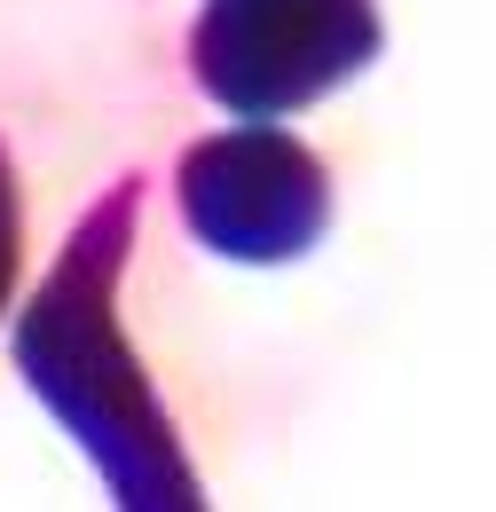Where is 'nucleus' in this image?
Masks as SVG:
<instances>
[{
	"label": "nucleus",
	"mask_w": 496,
	"mask_h": 512,
	"mask_svg": "<svg viewBox=\"0 0 496 512\" xmlns=\"http://www.w3.org/2000/svg\"><path fill=\"white\" fill-rule=\"evenodd\" d=\"M134 213H142L134 190H111L87 213L79 245L56 260L32 316L16 323V363H24L32 394L103 465V481L119 489V512H205L182 434L158 410V394L119 331V268L134 245Z\"/></svg>",
	"instance_id": "nucleus-1"
},
{
	"label": "nucleus",
	"mask_w": 496,
	"mask_h": 512,
	"mask_svg": "<svg viewBox=\"0 0 496 512\" xmlns=\"http://www.w3.org/2000/svg\"><path fill=\"white\" fill-rule=\"evenodd\" d=\"M378 56L371 0H205L189 32L197 87L237 119H292Z\"/></svg>",
	"instance_id": "nucleus-2"
},
{
	"label": "nucleus",
	"mask_w": 496,
	"mask_h": 512,
	"mask_svg": "<svg viewBox=\"0 0 496 512\" xmlns=\"http://www.w3.org/2000/svg\"><path fill=\"white\" fill-rule=\"evenodd\" d=\"M182 213L229 260H300L331 221V174L276 119H237L182 158Z\"/></svg>",
	"instance_id": "nucleus-3"
},
{
	"label": "nucleus",
	"mask_w": 496,
	"mask_h": 512,
	"mask_svg": "<svg viewBox=\"0 0 496 512\" xmlns=\"http://www.w3.org/2000/svg\"><path fill=\"white\" fill-rule=\"evenodd\" d=\"M16 245H24V213H16V174L0 158V308H8V284H16Z\"/></svg>",
	"instance_id": "nucleus-4"
}]
</instances>
